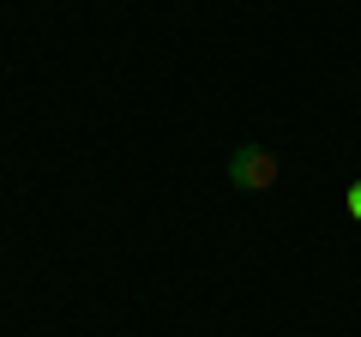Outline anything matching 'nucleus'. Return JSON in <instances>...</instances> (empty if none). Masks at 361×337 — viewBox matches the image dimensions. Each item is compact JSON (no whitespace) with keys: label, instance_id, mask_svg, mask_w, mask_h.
I'll return each mask as SVG.
<instances>
[{"label":"nucleus","instance_id":"1","mask_svg":"<svg viewBox=\"0 0 361 337\" xmlns=\"http://www.w3.org/2000/svg\"><path fill=\"white\" fill-rule=\"evenodd\" d=\"M277 175H283V163H277L271 145H235L229 151V181L241 187V193H271Z\"/></svg>","mask_w":361,"mask_h":337},{"label":"nucleus","instance_id":"2","mask_svg":"<svg viewBox=\"0 0 361 337\" xmlns=\"http://www.w3.org/2000/svg\"><path fill=\"white\" fill-rule=\"evenodd\" d=\"M349 217L361 223V181H349Z\"/></svg>","mask_w":361,"mask_h":337}]
</instances>
